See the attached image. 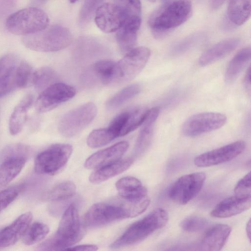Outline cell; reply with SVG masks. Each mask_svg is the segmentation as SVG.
I'll return each mask as SVG.
<instances>
[{
  "mask_svg": "<svg viewBox=\"0 0 251 251\" xmlns=\"http://www.w3.org/2000/svg\"><path fill=\"white\" fill-rule=\"evenodd\" d=\"M69 144H56L40 152L34 162V170L40 175L53 176L61 171L72 154Z\"/></svg>",
  "mask_w": 251,
  "mask_h": 251,
  "instance_id": "obj_7",
  "label": "cell"
},
{
  "mask_svg": "<svg viewBox=\"0 0 251 251\" xmlns=\"http://www.w3.org/2000/svg\"><path fill=\"white\" fill-rule=\"evenodd\" d=\"M85 234L77 209L70 205L64 212L55 233L38 247L41 251L65 250L78 242Z\"/></svg>",
  "mask_w": 251,
  "mask_h": 251,
  "instance_id": "obj_1",
  "label": "cell"
},
{
  "mask_svg": "<svg viewBox=\"0 0 251 251\" xmlns=\"http://www.w3.org/2000/svg\"><path fill=\"white\" fill-rule=\"evenodd\" d=\"M49 24V18L45 11L31 7L11 14L6 19V26L14 34L25 36L46 28Z\"/></svg>",
  "mask_w": 251,
  "mask_h": 251,
  "instance_id": "obj_5",
  "label": "cell"
},
{
  "mask_svg": "<svg viewBox=\"0 0 251 251\" xmlns=\"http://www.w3.org/2000/svg\"><path fill=\"white\" fill-rule=\"evenodd\" d=\"M77 0H69L70 2L72 3L75 2Z\"/></svg>",
  "mask_w": 251,
  "mask_h": 251,
  "instance_id": "obj_47",
  "label": "cell"
},
{
  "mask_svg": "<svg viewBox=\"0 0 251 251\" xmlns=\"http://www.w3.org/2000/svg\"><path fill=\"white\" fill-rule=\"evenodd\" d=\"M206 219L199 216H190L184 219L180 223V227L187 232H197L203 229L207 225Z\"/></svg>",
  "mask_w": 251,
  "mask_h": 251,
  "instance_id": "obj_37",
  "label": "cell"
},
{
  "mask_svg": "<svg viewBox=\"0 0 251 251\" xmlns=\"http://www.w3.org/2000/svg\"><path fill=\"white\" fill-rule=\"evenodd\" d=\"M29 148L22 144H12L5 147L1 151L0 159L1 160L10 157H23L28 158Z\"/></svg>",
  "mask_w": 251,
  "mask_h": 251,
  "instance_id": "obj_36",
  "label": "cell"
},
{
  "mask_svg": "<svg viewBox=\"0 0 251 251\" xmlns=\"http://www.w3.org/2000/svg\"><path fill=\"white\" fill-rule=\"evenodd\" d=\"M228 18L234 24H244L251 15V0H230L227 11Z\"/></svg>",
  "mask_w": 251,
  "mask_h": 251,
  "instance_id": "obj_29",
  "label": "cell"
},
{
  "mask_svg": "<svg viewBox=\"0 0 251 251\" xmlns=\"http://www.w3.org/2000/svg\"><path fill=\"white\" fill-rule=\"evenodd\" d=\"M225 0H210V5L213 9H216L220 7Z\"/></svg>",
  "mask_w": 251,
  "mask_h": 251,
  "instance_id": "obj_45",
  "label": "cell"
},
{
  "mask_svg": "<svg viewBox=\"0 0 251 251\" xmlns=\"http://www.w3.org/2000/svg\"><path fill=\"white\" fill-rule=\"evenodd\" d=\"M141 90V87L138 84H133L126 87L107 101V108L110 110L117 108L138 95Z\"/></svg>",
  "mask_w": 251,
  "mask_h": 251,
  "instance_id": "obj_30",
  "label": "cell"
},
{
  "mask_svg": "<svg viewBox=\"0 0 251 251\" xmlns=\"http://www.w3.org/2000/svg\"><path fill=\"white\" fill-rule=\"evenodd\" d=\"M251 172H249L236 184L234 189V195L241 196H251Z\"/></svg>",
  "mask_w": 251,
  "mask_h": 251,
  "instance_id": "obj_41",
  "label": "cell"
},
{
  "mask_svg": "<svg viewBox=\"0 0 251 251\" xmlns=\"http://www.w3.org/2000/svg\"><path fill=\"white\" fill-rule=\"evenodd\" d=\"M239 42V39L234 38L217 43L201 56L199 60L200 65L207 66L223 58L232 51L238 46Z\"/></svg>",
  "mask_w": 251,
  "mask_h": 251,
  "instance_id": "obj_23",
  "label": "cell"
},
{
  "mask_svg": "<svg viewBox=\"0 0 251 251\" xmlns=\"http://www.w3.org/2000/svg\"><path fill=\"white\" fill-rule=\"evenodd\" d=\"M141 24V17H127L123 25L117 31V42L122 52L126 53L134 48Z\"/></svg>",
  "mask_w": 251,
  "mask_h": 251,
  "instance_id": "obj_20",
  "label": "cell"
},
{
  "mask_svg": "<svg viewBox=\"0 0 251 251\" xmlns=\"http://www.w3.org/2000/svg\"><path fill=\"white\" fill-rule=\"evenodd\" d=\"M75 184L71 181L59 183L50 188L45 194L46 199L51 201H60L73 197L75 193Z\"/></svg>",
  "mask_w": 251,
  "mask_h": 251,
  "instance_id": "obj_31",
  "label": "cell"
},
{
  "mask_svg": "<svg viewBox=\"0 0 251 251\" xmlns=\"http://www.w3.org/2000/svg\"><path fill=\"white\" fill-rule=\"evenodd\" d=\"M57 75L50 68L43 67L33 72L31 82L38 90L43 91L50 85L55 83Z\"/></svg>",
  "mask_w": 251,
  "mask_h": 251,
  "instance_id": "obj_32",
  "label": "cell"
},
{
  "mask_svg": "<svg viewBox=\"0 0 251 251\" xmlns=\"http://www.w3.org/2000/svg\"><path fill=\"white\" fill-rule=\"evenodd\" d=\"M115 64L116 62L109 60L97 61L84 73L82 80L88 85H113Z\"/></svg>",
  "mask_w": 251,
  "mask_h": 251,
  "instance_id": "obj_15",
  "label": "cell"
},
{
  "mask_svg": "<svg viewBox=\"0 0 251 251\" xmlns=\"http://www.w3.org/2000/svg\"><path fill=\"white\" fill-rule=\"evenodd\" d=\"M133 159L131 158L119 160L97 169L89 176L90 181L97 184L104 181L127 170L131 165Z\"/></svg>",
  "mask_w": 251,
  "mask_h": 251,
  "instance_id": "obj_26",
  "label": "cell"
},
{
  "mask_svg": "<svg viewBox=\"0 0 251 251\" xmlns=\"http://www.w3.org/2000/svg\"><path fill=\"white\" fill-rule=\"evenodd\" d=\"M98 250V247L94 245H82L73 247H70L65 250L78 251H94Z\"/></svg>",
  "mask_w": 251,
  "mask_h": 251,
  "instance_id": "obj_43",
  "label": "cell"
},
{
  "mask_svg": "<svg viewBox=\"0 0 251 251\" xmlns=\"http://www.w3.org/2000/svg\"><path fill=\"white\" fill-rule=\"evenodd\" d=\"M114 138L107 128L93 130L88 136L87 144L92 148L104 146L114 140Z\"/></svg>",
  "mask_w": 251,
  "mask_h": 251,
  "instance_id": "obj_34",
  "label": "cell"
},
{
  "mask_svg": "<svg viewBox=\"0 0 251 251\" xmlns=\"http://www.w3.org/2000/svg\"><path fill=\"white\" fill-rule=\"evenodd\" d=\"M151 55L149 49L134 48L120 61L116 62L114 84L128 81L136 76L144 69Z\"/></svg>",
  "mask_w": 251,
  "mask_h": 251,
  "instance_id": "obj_8",
  "label": "cell"
},
{
  "mask_svg": "<svg viewBox=\"0 0 251 251\" xmlns=\"http://www.w3.org/2000/svg\"><path fill=\"white\" fill-rule=\"evenodd\" d=\"M244 86L247 91L250 93L251 91V68H248L244 78Z\"/></svg>",
  "mask_w": 251,
  "mask_h": 251,
  "instance_id": "obj_44",
  "label": "cell"
},
{
  "mask_svg": "<svg viewBox=\"0 0 251 251\" xmlns=\"http://www.w3.org/2000/svg\"><path fill=\"white\" fill-rule=\"evenodd\" d=\"M126 16L115 3L101 4L95 13V22L102 31L111 33L117 31L124 24Z\"/></svg>",
  "mask_w": 251,
  "mask_h": 251,
  "instance_id": "obj_14",
  "label": "cell"
},
{
  "mask_svg": "<svg viewBox=\"0 0 251 251\" xmlns=\"http://www.w3.org/2000/svg\"><path fill=\"white\" fill-rule=\"evenodd\" d=\"M97 107L87 102L66 113L58 124V130L64 137H74L82 131L95 118Z\"/></svg>",
  "mask_w": 251,
  "mask_h": 251,
  "instance_id": "obj_9",
  "label": "cell"
},
{
  "mask_svg": "<svg viewBox=\"0 0 251 251\" xmlns=\"http://www.w3.org/2000/svg\"><path fill=\"white\" fill-rule=\"evenodd\" d=\"M19 62V58L13 54H7L0 58V98L17 87L16 72Z\"/></svg>",
  "mask_w": 251,
  "mask_h": 251,
  "instance_id": "obj_17",
  "label": "cell"
},
{
  "mask_svg": "<svg viewBox=\"0 0 251 251\" xmlns=\"http://www.w3.org/2000/svg\"><path fill=\"white\" fill-rule=\"evenodd\" d=\"M31 66L26 61H20L16 72V87L20 88L26 87L31 81L32 76Z\"/></svg>",
  "mask_w": 251,
  "mask_h": 251,
  "instance_id": "obj_35",
  "label": "cell"
},
{
  "mask_svg": "<svg viewBox=\"0 0 251 251\" xmlns=\"http://www.w3.org/2000/svg\"><path fill=\"white\" fill-rule=\"evenodd\" d=\"M115 185L119 196L125 199L138 200L148 197L147 189L134 177H123Z\"/></svg>",
  "mask_w": 251,
  "mask_h": 251,
  "instance_id": "obj_24",
  "label": "cell"
},
{
  "mask_svg": "<svg viewBox=\"0 0 251 251\" xmlns=\"http://www.w3.org/2000/svg\"><path fill=\"white\" fill-rule=\"evenodd\" d=\"M231 231V227L225 224H217L209 228L201 240L204 250L220 251L224 246Z\"/></svg>",
  "mask_w": 251,
  "mask_h": 251,
  "instance_id": "obj_22",
  "label": "cell"
},
{
  "mask_svg": "<svg viewBox=\"0 0 251 251\" xmlns=\"http://www.w3.org/2000/svg\"><path fill=\"white\" fill-rule=\"evenodd\" d=\"M150 2H154L156 0H147Z\"/></svg>",
  "mask_w": 251,
  "mask_h": 251,
  "instance_id": "obj_48",
  "label": "cell"
},
{
  "mask_svg": "<svg viewBox=\"0 0 251 251\" xmlns=\"http://www.w3.org/2000/svg\"><path fill=\"white\" fill-rule=\"evenodd\" d=\"M33 100V96L27 94L14 108L9 121V130L11 135H17L23 129L27 119V112Z\"/></svg>",
  "mask_w": 251,
  "mask_h": 251,
  "instance_id": "obj_25",
  "label": "cell"
},
{
  "mask_svg": "<svg viewBox=\"0 0 251 251\" xmlns=\"http://www.w3.org/2000/svg\"><path fill=\"white\" fill-rule=\"evenodd\" d=\"M250 59V47L242 49L234 55L225 72V80L226 83H232L236 80Z\"/></svg>",
  "mask_w": 251,
  "mask_h": 251,
  "instance_id": "obj_28",
  "label": "cell"
},
{
  "mask_svg": "<svg viewBox=\"0 0 251 251\" xmlns=\"http://www.w3.org/2000/svg\"><path fill=\"white\" fill-rule=\"evenodd\" d=\"M27 158L10 157L1 161L0 165V187L12 181L21 172Z\"/></svg>",
  "mask_w": 251,
  "mask_h": 251,
  "instance_id": "obj_27",
  "label": "cell"
},
{
  "mask_svg": "<svg viewBox=\"0 0 251 251\" xmlns=\"http://www.w3.org/2000/svg\"><path fill=\"white\" fill-rule=\"evenodd\" d=\"M226 121V116L220 113H199L185 122L182 130L185 135L195 137L218 129L223 126Z\"/></svg>",
  "mask_w": 251,
  "mask_h": 251,
  "instance_id": "obj_11",
  "label": "cell"
},
{
  "mask_svg": "<svg viewBox=\"0 0 251 251\" xmlns=\"http://www.w3.org/2000/svg\"><path fill=\"white\" fill-rule=\"evenodd\" d=\"M192 13L190 0H175L154 12L149 20V25L156 37L186 22Z\"/></svg>",
  "mask_w": 251,
  "mask_h": 251,
  "instance_id": "obj_3",
  "label": "cell"
},
{
  "mask_svg": "<svg viewBox=\"0 0 251 251\" xmlns=\"http://www.w3.org/2000/svg\"><path fill=\"white\" fill-rule=\"evenodd\" d=\"M205 178L206 175L202 172L182 176L171 186L168 196L176 203L186 204L199 193Z\"/></svg>",
  "mask_w": 251,
  "mask_h": 251,
  "instance_id": "obj_10",
  "label": "cell"
},
{
  "mask_svg": "<svg viewBox=\"0 0 251 251\" xmlns=\"http://www.w3.org/2000/svg\"><path fill=\"white\" fill-rule=\"evenodd\" d=\"M114 3L125 13L127 17H141V3L140 0H114Z\"/></svg>",
  "mask_w": 251,
  "mask_h": 251,
  "instance_id": "obj_38",
  "label": "cell"
},
{
  "mask_svg": "<svg viewBox=\"0 0 251 251\" xmlns=\"http://www.w3.org/2000/svg\"><path fill=\"white\" fill-rule=\"evenodd\" d=\"M127 218H130L128 211L124 200L120 197L113 201L93 205L84 215V224L89 227H98Z\"/></svg>",
  "mask_w": 251,
  "mask_h": 251,
  "instance_id": "obj_6",
  "label": "cell"
},
{
  "mask_svg": "<svg viewBox=\"0 0 251 251\" xmlns=\"http://www.w3.org/2000/svg\"><path fill=\"white\" fill-rule=\"evenodd\" d=\"M246 148L244 141H237L196 156L194 164L199 167H207L229 161L240 154Z\"/></svg>",
  "mask_w": 251,
  "mask_h": 251,
  "instance_id": "obj_13",
  "label": "cell"
},
{
  "mask_svg": "<svg viewBox=\"0 0 251 251\" xmlns=\"http://www.w3.org/2000/svg\"><path fill=\"white\" fill-rule=\"evenodd\" d=\"M49 230L47 225L39 222H34L27 228L22 238L23 242L27 246L34 245L44 239Z\"/></svg>",
  "mask_w": 251,
  "mask_h": 251,
  "instance_id": "obj_33",
  "label": "cell"
},
{
  "mask_svg": "<svg viewBox=\"0 0 251 251\" xmlns=\"http://www.w3.org/2000/svg\"><path fill=\"white\" fill-rule=\"evenodd\" d=\"M196 38L197 36L194 35L180 42L174 47L173 52L175 53H179L183 52L195 43L197 40Z\"/></svg>",
  "mask_w": 251,
  "mask_h": 251,
  "instance_id": "obj_42",
  "label": "cell"
},
{
  "mask_svg": "<svg viewBox=\"0 0 251 251\" xmlns=\"http://www.w3.org/2000/svg\"><path fill=\"white\" fill-rule=\"evenodd\" d=\"M164 1H168V0H164Z\"/></svg>",
  "mask_w": 251,
  "mask_h": 251,
  "instance_id": "obj_49",
  "label": "cell"
},
{
  "mask_svg": "<svg viewBox=\"0 0 251 251\" xmlns=\"http://www.w3.org/2000/svg\"><path fill=\"white\" fill-rule=\"evenodd\" d=\"M32 219V214L27 212L19 216L10 225L0 231V247L13 245L22 238Z\"/></svg>",
  "mask_w": 251,
  "mask_h": 251,
  "instance_id": "obj_19",
  "label": "cell"
},
{
  "mask_svg": "<svg viewBox=\"0 0 251 251\" xmlns=\"http://www.w3.org/2000/svg\"><path fill=\"white\" fill-rule=\"evenodd\" d=\"M23 188L22 185H18L0 191V212L16 199Z\"/></svg>",
  "mask_w": 251,
  "mask_h": 251,
  "instance_id": "obj_39",
  "label": "cell"
},
{
  "mask_svg": "<svg viewBox=\"0 0 251 251\" xmlns=\"http://www.w3.org/2000/svg\"><path fill=\"white\" fill-rule=\"evenodd\" d=\"M251 196L234 195L220 201L211 211V216L218 218L230 217L250 208Z\"/></svg>",
  "mask_w": 251,
  "mask_h": 251,
  "instance_id": "obj_18",
  "label": "cell"
},
{
  "mask_svg": "<svg viewBox=\"0 0 251 251\" xmlns=\"http://www.w3.org/2000/svg\"><path fill=\"white\" fill-rule=\"evenodd\" d=\"M27 48L39 52H53L67 48L72 42L73 36L64 26L54 25L24 36L22 39Z\"/></svg>",
  "mask_w": 251,
  "mask_h": 251,
  "instance_id": "obj_4",
  "label": "cell"
},
{
  "mask_svg": "<svg viewBox=\"0 0 251 251\" xmlns=\"http://www.w3.org/2000/svg\"><path fill=\"white\" fill-rule=\"evenodd\" d=\"M128 143L118 142L91 155L86 160L84 166L89 169H99L120 160L127 151Z\"/></svg>",
  "mask_w": 251,
  "mask_h": 251,
  "instance_id": "obj_16",
  "label": "cell"
},
{
  "mask_svg": "<svg viewBox=\"0 0 251 251\" xmlns=\"http://www.w3.org/2000/svg\"><path fill=\"white\" fill-rule=\"evenodd\" d=\"M103 0H85L80 11L79 18L82 23L89 21Z\"/></svg>",
  "mask_w": 251,
  "mask_h": 251,
  "instance_id": "obj_40",
  "label": "cell"
},
{
  "mask_svg": "<svg viewBox=\"0 0 251 251\" xmlns=\"http://www.w3.org/2000/svg\"><path fill=\"white\" fill-rule=\"evenodd\" d=\"M246 232L249 240H251V222L249 220L246 226Z\"/></svg>",
  "mask_w": 251,
  "mask_h": 251,
  "instance_id": "obj_46",
  "label": "cell"
},
{
  "mask_svg": "<svg viewBox=\"0 0 251 251\" xmlns=\"http://www.w3.org/2000/svg\"><path fill=\"white\" fill-rule=\"evenodd\" d=\"M159 109L154 107L149 110L147 115L141 126L135 146V154L139 156L149 148L153 136L156 121L159 114Z\"/></svg>",
  "mask_w": 251,
  "mask_h": 251,
  "instance_id": "obj_21",
  "label": "cell"
},
{
  "mask_svg": "<svg viewBox=\"0 0 251 251\" xmlns=\"http://www.w3.org/2000/svg\"><path fill=\"white\" fill-rule=\"evenodd\" d=\"M75 94L73 87L63 83H54L42 91L35 102L36 110L39 113L49 111L71 99Z\"/></svg>",
  "mask_w": 251,
  "mask_h": 251,
  "instance_id": "obj_12",
  "label": "cell"
},
{
  "mask_svg": "<svg viewBox=\"0 0 251 251\" xmlns=\"http://www.w3.org/2000/svg\"><path fill=\"white\" fill-rule=\"evenodd\" d=\"M168 221L167 212L163 208H157L131 225L111 244L110 247L112 249H118L139 243L156 230L164 227Z\"/></svg>",
  "mask_w": 251,
  "mask_h": 251,
  "instance_id": "obj_2",
  "label": "cell"
}]
</instances>
